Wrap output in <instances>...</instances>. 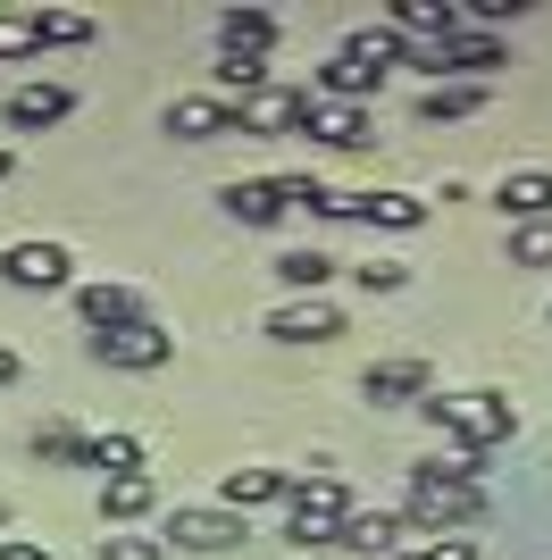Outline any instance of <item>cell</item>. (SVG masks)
I'll return each instance as SVG.
<instances>
[{"instance_id": "cell-26", "label": "cell", "mask_w": 552, "mask_h": 560, "mask_svg": "<svg viewBox=\"0 0 552 560\" xmlns=\"http://www.w3.org/2000/svg\"><path fill=\"white\" fill-rule=\"evenodd\" d=\"M34 460H50V468H92V435H76V427H34Z\"/></svg>"}, {"instance_id": "cell-4", "label": "cell", "mask_w": 552, "mask_h": 560, "mask_svg": "<svg viewBox=\"0 0 552 560\" xmlns=\"http://www.w3.org/2000/svg\"><path fill=\"white\" fill-rule=\"evenodd\" d=\"M76 277L68 243H9L0 252V284H18V293H59Z\"/></svg>"}, {"instance_id": "cell-16", "label": "cell", "mask_w": 552, "mask_h": 560, "mask_svg": "<svg viewBox=\"0 0 552 560\" xmlns=\"http://www.w3.org/2000/svg\"><path fill=\"white\" fill-rule=\"evenodd\" d=\"M377 84H386L377 68H360V59H344V50H335V59L319 68V84H310V101H344V109H368V93H377Z\"/></svg>"}, {"instance_id": "cell-27", "label": "cell", "mask_w": 552, "mask_h": 560, "mask_svg": "<svg viewBox=\"0 0 552 560\" xmlns=\"http://www.w3.org/2000/svg\"><path fill=\"white\" fill-rule=\"evenodd\" d=\"M34 43L43 50H76V43H92V18H76V9H34Z\"/></svg>"}, {"instance_id": "cell-3", "label": "cell", "mask_w": 552, "mask_h": 560, "mask_svg": "<svg viewBox=\"0 0 552 560\" xmlns=\"http://www.w3.org/2000/svg\"><path fill=\"white\" fill-rule=\"evenodd\" d=\"M344 486L335 477H294V493H285V544H335V527H344Z\"/></svg>"}, {"instance_id": "cell-11", "label": "cell", "mask_w": 552, "mask_h": 560, "mask_svg": "<svg viewBox=\"0 0 552 560\" xmlns=\"http://www.w3.org/2000/svg\"><path fill=\"white\" fill-rule=\"evenodd\" d=\"M393 34H402V43H452L460 34V0H393Z\"/></svg>"}, {"instance_id": "cell-28", "label": "cell", "mask_w": 552, "mask_h": 560, "mask_svg": "<svg viewBox=\"0 0 552 560\" xmlns=\"http://www.w3.org/2000/svg\"><path fill=\"white\" fill-rule=\"evenodd\" d=\"M510 268H552V218L510 226Z\"/></svg>"}, {"instance_id": "cell-25", "label": "cell", "mask_w": 552, "mask_h": 560, "mask_svg": "<svg viewBox=\"0 0 552 560\" xmlns=\"http://www.w3.org/2000/svg\"><path fill=\"white\" fill-rule=\"evenodd\" d=\"M469 109H485V84H427V93H418V117H427V126H452V117H469Z\"/></svg>"}, {"instance_id": "cell-12", "label": "cell", "mask_w": 552, "mask_h": 560, "mask_svg": "<svg viewBox=\"0 0 552 560\" xmlns=\"http://www.w3.org/2000/svg\"><path fill=\"white\" fill-rule=\"evenodd\" d=\"M151 511H160V477H151V468H126V477L101 486V518H110V527H135V518H151Z\"/></svg>"}, {"instance_id": "cell-7", "label": "cell", "mask_w": 552, "mask_h": 560, "mask_svg": "<svg viewBox=\"0 0 552 560\" xmlns=\"http://www.w3.org/2000/svg\"><path fill=\"white\" fill-rule=\"evenodd\" d=\"M168 135H184V142H209V135H243V101H218V93H184V101H168Z\"/></svg>"}, {"instance_id": "cell-31", "label": "cell", "mask_w": 552, "mask_h": 560, "mask_svg": "<svg viewBox=\"0 0 552 560\" xmlns=\"http://www.w3.org/2000/svg\"><path fill=\"white\" fill-rule=\"evenodd\" d=\"M101 560H168L160 536H101Z\"/></svg>"}, {"instance_id": "cell-20", "label": "cell", "mask_w": 552, "mask_h": 560, "mask_svg": "<svg viewBox=\"0 0 552 560\" xmlns=\"http://www.w3.org/2000/svg\"><path fill=\"white\" fill-rule=\"evenodd\" d=\"M301 135H319L326 151H360L368 142V109H344V101H310V126Z\"/></svg>"}, {"instance_id": "cell-13", "label": "cell", "mask_w": 552, "mask_h": 560, "mask_svg": "<svg viewBox=\"0 0 552 560\" xmlns=\"http://www.w3.org/2000/svg\"><path fill=\"white\" fill-rule=\"evenodd\" d=\"M268 335L276 343H335V335H344V310L335 302H285L268 318Z\"/></svg>"}, {"instance_id": "cell-19", "label": "cell", "mask_w": 552, "mask_h": 560, "mask_svg": "<svg viewBox=\"0 0 552 560\" xmlns=\"http://www.w3.org/2000/svg\"><path fill=\"white\" fill-rule=\"evenodd\" d=\"M76 310H84L92 335H117V327H135V318H142V302L126 293V284H84V293H76Z\"/></svg>"}, {"instance_id": "cell-33", "label": "cell", "mask_w": 552, "mask_h": 560, "mask_svg": "<svg viewBox=\"0 0 552 560\" xmlns=\"http://www.w3.org/2000/svg\"><path fill=\"white\" fill-rule=\"evenodd\" d=\"M0 560H50V544H34V536H0Z\"/></svg>"}, {"instance_id": "cell-30", "label": "cell", "mask_w": 552, "mask_h": 560, "mask_svg": "<svg viewBox=\"0 0 552 560\" xmlns=\"http://www.w3.org/2000/svg\"><path fill=\"white\" fill-rule=\"evenodd\" d=\"M393 560H478V544L469 536H436V544H402Z\"/></svg>"}, {"instance_id": "cell-18", "label": "cell", "mask_w": 552, "mask_h": 560, "mask_svg": "<svg viewBox=\"0 0 552 560\" xmlns=\"http://www.w3.org/2000/svg\"><path fill=\"white\" fill-rule=\"evenodd\" d=\"M335 544H352V552H368V560H393V552H402V518H393V511H344Z\"/></svg>"}, {"instance_id": "cell-23", "label": "cell", "mask_w": 552, "mask_h": 560, "mask_svg": "<svg viewBox=\"0 0 552 560\" xmlns=\"http://www.w3.org/2000/svg\"><path fill=\"white\" fill-rule=\"evenodd\" d=\"M268 43H276L268 9H227V18H218V50H252V59H268Z\"/></svg>"}, {"instance_id": "cell-9", "label": "cell", "mask_w": 552, "mask_h": 560, "mask_svg": "<svg viewBox=\"0 0 552 560\" xmlns=\"http://www.w3.org/2000/svg\"><path fill=\"white\" fill-rule=\"evenodd\" d=\"M294 493V468H227V486H218V511L252 518L260 502H285Z\"/></svg>"}, {"instance_id": "cell-2", "label": "cell", "mask_w": 552, "mask_h": 560, "mask_svg": "<svg viewBox=\"0 0 552 560\" xmlns=\"http://www.w3.org/2000/svg\"><path fill=\"white\" fill-rule=\"evenodd\" d=\"M418 419L436 427V435H452V452H469V460H485L494 444L519 435V410H510L503 394H427Z\"/></svg>"}, {"instance_id": "cell-1", "label": "cell", "mask_w": 552, "mask_h": 560, "mask_svg": "<svg viewBox=\"0 0 552 560\" xmlns=\"http://www.w3.org/2000/svg\"><path fill=\"white\" fill-rule=\"evenodd\" d=\"M402 527H411V536H460V527H478L485 518V486H460V477H444L436 460H418L411 468V493H402Z\"/></svg>"}, {"instance_id": "cell-34", "label": "cell", "mask_w": 552, "mask_h": 560, "mask_svg": "<svg viewBox=\"0 0 552 560\" xmlns=\"http://www.w3.org/2000/svg\"><path fill=\"white\" fill-rule=\"evenodd\" d=\"M18 376H25V360H18L9 343H0V385H18Z\"/></svg>"}, {"instance_id": "cell-22", "label": "cell", "mask_w": 552, "mask_h": 560, "mask_svg": "<svg viewBox=\"0 0 552 560\" xmlns=\"http://www.w3.org/2000/svg\"><path fill=\"white\" fill-rule=\"evenodd\" d=\"M344 59H360V68H402V59H411V43H402V34H393V25H352L344 34Z\"/></svg>"}, {"instance_id": "cell-6", "label": "cell", "mask_w": 552, "mask_h": 560, "mask_svg": "<svg viewBox=\"0 0 552 560\" xmlns=\"http://www.w3.org/2000/svg\"><path fill=\"white\" fill-rule=\"evenodd\" d=\"M252 536V518L234 511H168V552H234V544Z\"/></svg>"}, {"instance_id": "cell-10", "label": "cell", "mask_w": 552, "mask_h": 560, "mask_svg": "<svg viewBox=\"0 0 552 560\" xmlns=\"http://www.w3.org/2000/svg\"><path fill=\"white\" fill-rule=\"evenodd\" d=\"M76 109L68 84H25V93L0 101V117H9V135H43V126H59V117Z\"/></svg>"}, {"instance_id": "cell-32", "label": "cell", "mask_w": 552, "mask_h": 560, "mask_svg": "<svg viewBox=\"0 0 552 560\" xmlns=\"http://www.w3.org/2000/svg\"><path fill=\"white\" fill-rule=\"evenodd\" d=\"M469 18H478V25H503V18H519V0H469V9H460V25H469Z\"/></svg>"}, {"instance_id": "cell-24", "label": "cell", "mask_w": 552, "mask_h": 560, "mask_svg": "<svg viewBox=\"0 0 552 560\" xmlns=\"http://www.w3.org/2000/svg\"><path fill=\"white\" fill-rule=\"evenodd\" d=\"M209 84H218V101L227 93H268V59H252V50H218V68H209Z\"/></svg>"}, {"instance_id": "cell-35", "label": "cell", "mask_w": 552, "mask_h": 560, "mask_svg": "<svg viewBox=\"0 0 552 560\" xmlns=\"http://www.w3.org/2000/svg\"><path fill=\"white\" fill-rule=\"evenodd\" d=\"M9 167H18V160H9V151H0V176H9Z\"/></svg>"}, {"instance_id": "cell-14", "label": "cell", "mask_w": 552, "mask_h": 560, "mask_svg": "<svg viewBox=\"0 0 552 560\" xmlns=\"http://www.w3.org/2000/svg\"><path fill=\"white\" fill-rule=\"evenodd\" d=\"M344 218H368V226L411 234V226H427V201H418V192H344Z\"/></svg>"}, {"instance_id": "cell-15", "label": "cell", "mask_w": 552, "mask_h": 560, "mask_svg": "<svg viewBox=\"0 0 552 560\" xmlns=\"http://www.w3.org/2000/svg\"><path fill=\"white\" fill-rule=\"evenodd\" d=\"M368 401H427V360L418 351H402V360H377V369L360 376Z\"/></svg>"}, {"instance_id": "cell-5", "label": "cell", "mask_w": 552, "mask_h": 560, "mask_svg": "<svg viewBox=\"0 0 552 560\" xmlns=\"http://www.w3.org/2000/svg\"><path fill=\"white\" fill-rule=\"evenodd\" d=\"M92 360H101V369H168V360H176V335L135 318V327H117V335H92Z\"/></svg>"}, {"instance_id": "cell-21", "label": "cell", "mask_w": 552, "mask_h": 560, "mask_svg": "<svg viewBox=\"0 0 552 560\" xmlns=\"http://www.w3.org/2000/svg\"><path fill=\"white\" fill-rule=\"evenodd\" d=\"M326 277H335V259H326L319 243H301V252H285V259H276V284H285L294 302H319V293H326Z\"/></svg>"}, {"instance_id": "cell-17", "label": "cell", "mask_w": 552, "mask_h": 560, "mask_svg": "<svg viewBox=\"0 0 552 560\" xmlns=\"http://www.w3.org/2000/svg\"><path fill=\"white\" fill-rule=\"evenodd\" d=\"M218 201H227L234 226H276V218H285V192H276V176H234Z\"/></svg>"}, {"instance_id": "cell-8", "label": "cell", "mask_w": 552, "mask_h": 560, "mask_svg": "<svg viewBox=\"0 0 552 560\" xmlns=\"http://www.w3.org/2000/svg\"><path fill=\"white\" fill-rule=\"evenodd\" d=\"M494 210H503L510 226H536V218H552V167H510L503 185H494Z\"/></svg>"}, {"instance_id": "cell-29", "label": "cell", "mask_w": 552, "mask_h": 560, "mask_svg": "<svg viewBox=\"0 0 552 560\" xmlns=\"http://www.w3.org/2000/svg\"><path fill=\"white\" fill-rule=\"evenodd\" d=\"M352 277H360V293H402L411 268H402V259H368V268H352Z\"/></svg>"}]
</instances>
